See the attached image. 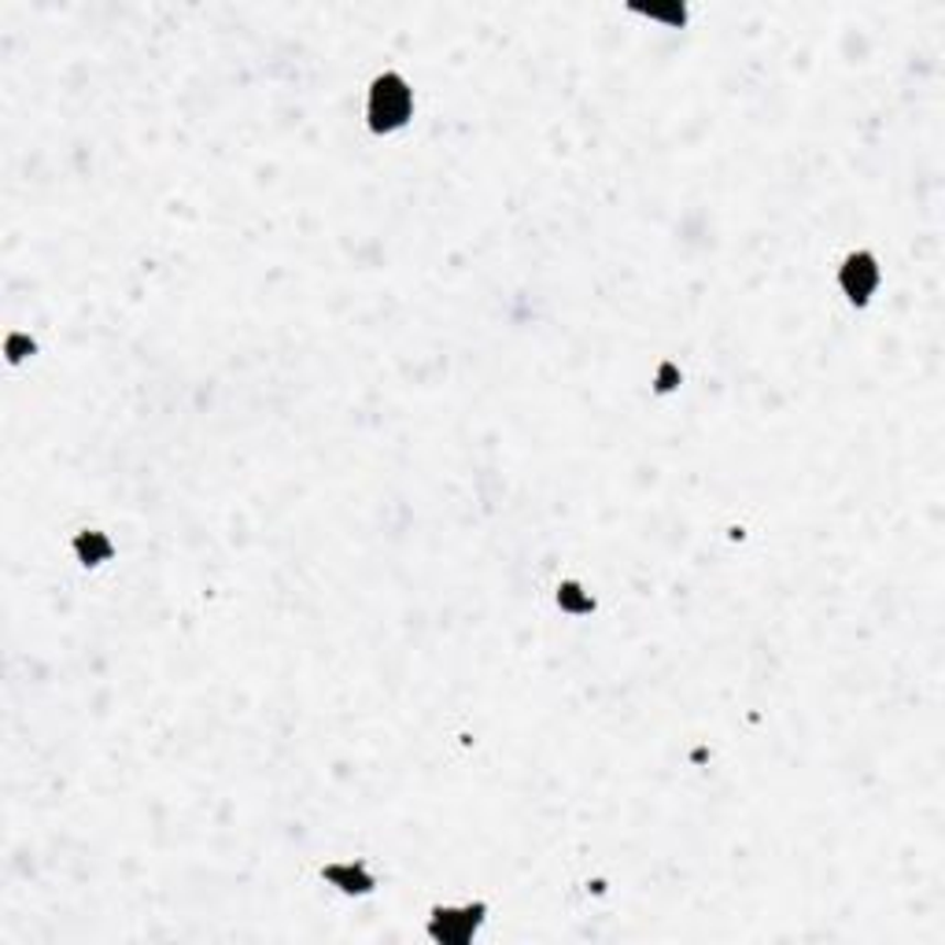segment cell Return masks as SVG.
I'll return each instance as SVG.
<instances>
[{
  "label": "cell",
  "mask_w": 945,
  "mask_h": 945,
  "mask_svg": "<svg viewBox=\"0 0 945 945\" xmlns=\"http://www.w3.org/2000/svg\"><path fill=\"white\" fill-rule=\"evenodd\" d=\"M414 119V89L399 70H384L370 82V97H366V126L373 133H395Z\"/></svg>",
  "instance_id": "cell-1"
},
{
  "label": "cell",
  "mask_w": 945,
  "mask_h": 945,
  "mask_svg": "<svg viewBox=\"0 0 945 945\" xmlns=\"http://www.w3.org/2000/svg\"><path fill=\"white\" fill-rule=\"evenodd\" d=\"M70 547H75L78 562H82V565H89V569H97V565L111 562V554H115V543H111V540H108V535H104V532H97V529H86V532H78V535H75V543H70Z\"/></svg>",
  "instance_id": "cell-5"
},
{
  "label": "cell",
  "mask_w": 945,
  "mask_h": 945,
  "mask_svg": "<svg viewBox=\"0 0 945 945\" xmlns=\"http://www.w3.org/2000/svg\"><path fill=\"white\" fill-rule=\"evenodd\" d=\"M322 879L348 898H362L377 887V876L366 860H333V865L322 868Z\"/></svg>",
  "instance_id": "cell-4"
},
{
  "label": "cell",
  "mask_w": 945,
  "mask_h": 945,
  "mask_svg": "<svg viewBox=\"0 0 945 945\" xmlns=\"http://www.w3.org/2000/svg\"><path fill=\"white\" fill-rule=\"evenodd\" d=\"M639 15L647 19H661V23H672V26H684L687 23V8L684 4H669V8H636Z\"/></svg>",
  "instance_id": "cell-7"
},
{
  "label": "cell",
  "mask_w": 945,
  "mask_h": 945,
  "mask_svg": "<svg viewBox=\"0 0 945 945\" xmlns=\"http://www.w3.org/2000/svg\"><path fill=\"white\" fill-rule=\"evenodd\" d=\"M488 916L485 901H466V905H436L428 916V938L439 945H466L472 934L480 931V923Z\"/></svg>",
  "instance_id": "cell-2"
},
{
  "label": "cell",
  "mask_w": 945,
  "mask_h": 945,
  "mask_svg": "<svg viewBox=\"0 0 945 945\" xmlns=\"http://www.w3.org/2000/svg\"><path fill=\"white\" fill-rule=\"evenodd\" d=\"M879 281H883V267H879V259L871 256L868 248L849 251L843 259V267H838V289H843V296L854 303V307H868Z\"/></svg>",
  "instance_id": "cell-3"
},
{
  "label": "cell",
  "mask_w": 945,
  "mask_h": 945,
  "mask_svg": "<svg viewBox=\"0 0 945 945\" xmlns=\"http://www.w3.org/2000/svg\"><path fill=\"white\" fill-rule=\"evenodd\" d=\"M554 602H558V610L569 613V617H591L595 606H598L595 595L587 591L580 580H562L558 591H554Z\"/></svg>",
  "instance_id": "cell-6"
}]
</instances>
